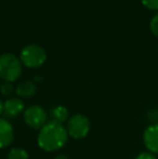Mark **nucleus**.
<instances>
[{"instance_id":"obj_14","label":"nucleus","mask_w":158,"mask_h":159,"mask_svg":"<svg viewBox=\"0 0 158 159\" xmlns=\"http://www.w3.org/2000/svg\"><path fill=\"white\" fill-rule=\"evenodd\" d=\"M150 27H151L152 33L158 38V13L156 15H154V16H153V19L151 20Z\"/></svg>"},{"instance_id":"obj_16","label":"nucleus","mask_w":158,"mask_h":159,"mask_svg":"<svg viewBox=\"0 0 158 159\" xmlns=\"http://www.w3.org/2000/svg\"><path fill=\"white\" fill-rule=\"evenodd\" d=\"M54 159H70V157L66 155V154H60V155H57Z\"/></svg>"},{"instance_id":"obj_2","label":"nucleus","mask_w":158,"mask_h":159,"mask_svg":"<svg viewBox=\"0 0 158 159\" xmlns=\"http://www.w3.org/2000/svg\"><path fill=\"white\" fill-rule=\"evenodd\" d=\"M22 66L20 57L13 53H3L0 55V78L7 82L16 81L22 75Z\"/></svg>"},{"instance_id":"obj_6","label":"nucleus","mask_w":158,"mask_h":159,"mask_svg":"<svg viewBox=\"0 0 158 159\" xmlns=\"http://www.w3.org/2000/svg\"><path fill=\"white\" fill-rule=\"evenodd\" d=\"M143 143L150 153L158 154V124L151 125L144 130Z\"/></svg>"},{"instance_id":"obj_17","label":"nucleus","mask_w":158,"mask_h":159,"mask_svg":"<svg viewBox=\"0 0 158 159\" xmlns=\"http://www.w3.org/2000/svg\"><path fill=\"white\" fill-rule=\"evenodd\" d=\"M3 114V102L0 100V116Z\"/></svg>"},{"instance_id":"obj_11","label":"nucleus","mask_w":158,"mask_h":159,"mask_svg":"<svg viewBox=\"0 0 158 159\" xmlns=\"http://www.w3.org/2000/svg\"><path fill=\"white\" fill-rule=\"evenodd\" d=\"M29 155H28L27 151L23 147H13L8 152L7 155V159H28Z\"/></svg>"},{"instance_id":"obj_9","label":"nucleus","mask_w":158,"mask_h":159,"mask_svg":"<svg viewBox=\"0 0 158 159\" xmlns=\"http://www.w3.org/2000/svg\"><path fill=\"white\" fill-rule=\"evenodd\" d=\"M15 93L20 98H33L37 93V84L30 80H24L15 87Z\"/></svg>"},{"instance_id":"obj_15","label":"nucleus","mask_w":158,"mask_h":159,"mask_svg":"<svg viewBox=\"0 0 158 159\" xmlns=\"http://www.w3.org/2000/svg\"><path fill=\"white\" fill-rule=\"evenodd\" d=\"M134 159H157V157L150 152H143V153H140Z\"/></svg>"},{"instance_id":"obj_13","label":"nucleus","mask_w":158,"mask_h":159,"mask_svg":"<svg viewBox=\"0 0 158 159\" xmlns=\"http://www.w3.org/2000/svg\"><path fill=\"white\" fill-rule=\"evenodd\" d=\"M141 2L148 10H153V11L158 10V0H141Z\"/></svg>"},{"instance_id":"obj_12","label":"nucleus","mask_w":158,"mask_h":159,"mask_svg":"<svg viewBox=\"0 0 158 159\" xmlns=\"http://www.w3.org/2000/svg\"><path fill=\"white\" fill-rule=\"evenodd\" d=\"M0 93L1 95L6 96V98H11L13 93H15V88L12 84V82H7L3 81V84L0 86Z\"/></svg>"},{"instance_id":"obj_10","label":"nucleus","mask_w":158,"mask_h":159,"mask_svg":"<svg viewBox=\"0 0 158 159\" xmlns=\"http://www.w3.org/2000/svg\"><path fill=\"white\" fill-rule=\"evenodd\" d=\"M51 116H52L53 121H56L59 124L63 125L64 122H67L70 119V111L63 105H57L51 111Z\"/></svg>"},{"instance_id":"obj_1","label":"nucleus","mask_w":158,"mask_h":159,"mask_svg":"<svg viewBox=\"0 0 158 159\" xmlns=\"http://www.w3.org/2000/svg\"><path fill=\"white\" fill-rule=\"evenodd\" d=\"M68 141V133L66 127L56 121H48L39 130L37 135V143L42 151L57 152L62 149Z\"/></svg>"},{"instance_id":"obj_8","label":"nucleus","mask_w":158,"mask_h":159,"mask_svg":"<svg viewBox=\"0 0 158 159\" xmlns=\"http://www.w3.org/2000/svg\"><path fill=\"white\" fill-rule=\"evenodd\" d=\"M14 140V129L8 119L0 117V148H6Z\"/></svg>"},{"instance_id":"obj_7","label":"nucleus","mask_w":158,"mask_h":159,"mask_svg":"<svg viewBox=\"0 0 158 159\" xmlns=\"http://www.w3.org/2000/svg\"><path fill=\"white\" fill-rule=\"evenodd\" d=\"M25 104L20 98H9L3 102V115L7 118H15L24 113Z\"/></svg>"},{"instance_id":"obj_5","label":"nucleus","mask_w":158,"mask_h":159,"mask_svg":"<svg viewBox=\"0 0 158 159\" xmlns=\"http://www.w3.org/2000/svg\"><path fill=\"white\" fill-rule=\"evenodd\" d=\"M24 121L28 127L40 130L47 124V113L40 105H30L23 113Z\"/></svg>"},{"instance_id":"obj_4","label":"nucleus","mask_w":158,"mask_h":159,"mask_svg":"<svg viewBox=\"0 0 158 159\" xmlns=\"http://www.w3.org/2000/svg\"><path fill=\"white\" fill-rule=\"evenodd\" d=\"M90 126V120L87 116L82 114H75L70 116V119L67 120L66 130H67L68 136L75 140H81L89 134Z\"/></svg>"},{"instance_id":"obj_3","label":"nucleus","mask_w":158,"mask_h":159,"mask_svg":"<svg viewBox=\"0 0 158 159\" xmlns=\"http://www.w3.org/2000/svg\"><path fill=\"white\" fill-rule=\"evenodd\" d=\"M47 60V53L42 47L38 44H27L21 50L20 61L22 65L28 68H37L44 64Z\"/></svg>"}]
</instances>
